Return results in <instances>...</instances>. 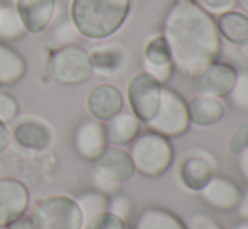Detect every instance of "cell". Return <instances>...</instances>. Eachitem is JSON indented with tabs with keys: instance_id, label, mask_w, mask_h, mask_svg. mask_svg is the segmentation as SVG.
I'll return each instance as SVG.
<instances>
[{
	"instance_id": "cell-29",
	"label": "cell",
	"mask_w": 248,
	"mask_h": 229,
	"mask_svg": "<svg viewBox=\"0 0 248 229\" xmlns=\"http://www.w3.org/2000/svg\"><path fill=\"white\" fill-rule=\"evenodd\" d=\"M19 114V103L9 93L0 91V120L3 123H10Z\"/></svg>"
},
{
	"instance_id": "cell-12",
	"label": "cell",
	"mask_w": 248,
	"mask_h": 229,
	"mask_svg": "<svg viewBox=\"0 0 248 229\" xmlns=\"http://www.w3.org/2000/svg\"><path fill=\"white\" fill-rule=\"evenodd\" d=\"M29 189L17 179H0V229L24 216L29 207Z\"/></svg>"
},
{
	"instance_id": "cell-11",
	"label": "cell",
	"mask_w": 248,
	"mask_h": 229,
	"mask_svg": "<svg viewBox=\"0 0 248 229\" xmlns=\"http://www.w3.org/2000/svg\"><path fill=\"white\" fill-rule=\"evenodd\" d=\"M242 192L243 190L238 187V184L218 173H215L199 190L206 206L219 213H233L242 199Z\"/></svg>"
},
{
	"instance_id": "cell-16",
	"label": "cell",
	"mask_w": 248,
	"mask_h": 229,
	"mask_svg": "<svg viewBox=\"0 0 248 229\" xmlns=\"http://www.w3.org/2000/svg\"><path fill=\"white\" fill-rule=\"evenodd\" d=\"M12 138L16 143L24 150L43 152L52 145L54 140V131L44 120L37 118H29L22 120L14 127Z\"/></svg>"
},
{
	"instance_id": "cell-39",
	"label": "cell",
	"mask_w": 248,
	"mask_h": 229,
	"mask_svg": "<svg viewBox=\"0 0 248 229\" xmlns=\"http://www.w3.org/2000/svg\"><path fill=\"white\" fill-rule=\"evenodd\" d=\"M233 229H248V221H242L240 219L238 223L235 224V228Z\"/></svg>"
},
{
	"instance_id": "cell-30",
	"label": "cell",
	"mask_w": 248,
	"mask_h": 229,
	"mask_svg": "<svg viewBox=\"0 0 248 229\" xmlns=\"http://www.w3.org/2000/svg\"><path fill=\"white\" fill-rule=\"evenodd\" d=\"M186 229H225L211 214L194 213L186 221Z\"/></svg>"
},
{
	"instance_id": "cell-8",
	"label": "cell",
	"mask_w": 248,
	"mask_h": 229,
	"mask_svg": "<svg viewBox=\"0 0 248 229\" xmlns=\"http://www.w3.org/2000/svg\"><path fill=\"white\" fill-rule=\"evenodd\" d=\"M162 86L157 79L147 74L145 71L137 72L132 76L127 85V100L130 110L135 116L140 120V123L147 125L159 110L160 93Z\"/></svg>"
},
{
	"instance_id": "cell-34",
	"label": "cell",
	"mask_w": 248,
	"mask_h": 229,
	"mask_svg": "<svg viewBox=\"0 0 248 229\" xmlns=\"http://www.w3.org/2000/svg\"><path fill=\"white\" fill-rule=\"evenodd\" d=\"M235 157H236V162H235L236 171L242 175V179L248 184V145L242 152H238Z\"/></svg>"
},
{
	"instance_id": "cell-3",
	"label": "cell",
	"mask_w": 248,
	"mask_h": 229,
	"mask_svg": "<svg viewBox=\"0 0 248 229\" xmlns=\"http://www.w3.org/2000/svg\"><path fill=\"white\" fill-rule=\"evenodd\" d=\"M130 158L134 164L135 173H140L149 179H159L174 164V152L170 138H166L155 131L139 133L137 138L130 143Z\"/></svg>"
},
{
	"instance_id": "cell-35",
	"label": "cell",
	"mask_w": 248,
	"mask_h": 229,
	"mask_svg": "<svg viewBox=\"0 0 248 229\" xmlns=\"http://www.w3.org/2000/svg\"><path fill=\"white\" fill-rule=\"evenodd\" d=\"M2 229H36V228H34L32 219L24 214V216H20L19 219L12 221V223L7 224V226H3Z\"/></svg>"
},
{
	"instance_id": "cell-2",
	"label": "cell",
	"mask_w": 248,
	"mask_h": 229,
	"mask_svg": "<svg viewBox=\"0 0 248 229\" xmlns=\"http://www.w3.org/2000/svg\"><path fill=\"white\" fill-rule=\"evenodd\" d=\"M130 10L132 0H71L69 20L79 36L103 41L122 29Z\"/></svg>"
},
{
	"instance_id": "cell-13",
	"label": "cell",
	"mask_w": 248,
	"mask_h": 229,
	"mask_svg": "<svg viewBox=\"0 0 248 229\" xmlns=\"http://www.w3.org/2000/svg\"><path fill=\"white\" fill-rule=\"evenodd\" d=\"M124 110V95L113 85L101 83L90 89L86 96V112L96 121H108Z\"/></svg>"
},
{
	"instance_id": "cell-25",
	"label": "cell",
	"mask_w": 248,
	"mask_h": 229,
	"mask_svg": "<svg viewBox=\"0 0 248 229\" xmlns=\"http://www.w3.org/2000/svg\"><path fill=\"white\" fill-rule=\"evenodd\" d=\"M75 199H76V204L79 206V211H81L83 221H85V223L92 219V217H95V216H98V214L107 213L108 211V196L103 192H100L98 189L83 190V192L78 194Z\"/></svg>"
},
{
	"instance_id": "cell-31",
	"label": "cell",
	"mask_w": 248,
	"mask_h": 229,
	"mask_svg": "<svg viewBox=\"0 0 248 229\" xmlns=\"http://www.w3.org/2000/svg\"><path fill=\"white\" fill-rule=\"evenodd\" d=\"M248 145V121H242L238 127L233 130L232 137L228 142V148L233 155H236L238 152H242Z\"/></svg>"
},
{
	"instance_id": "cell-15",
	"label": "cell",
	"mask_w": 248,
	"mask_h": 229,
	"mask_svg": "<svg viewBox=\"0 0 248 229\" xmlns=\"http://www.w3.org/2000/svg\"><path fill=\"white\" fill-rule=\"evenodd\" d=\"M144 71L154 79L166 85L174 72V64L170 61V53L162 34L152 36L144 46Z\"/></svg>"
},
{
	"instance_id": "cell-26",
	"label": "cell",
	"mask_w": 248,
	"mask_h": 229,
	"mask_svg": "<svg viewBox=\"0 0 248 229\" xmlns=\"http://www.w3.org/2000/svg\"><path fill=\"white\" fill-rule=\"evenodd\" d=\"M226 98L230 100V105L235 110L248 113V69L236 72L233 88Z\"/></svg>"
},
{
	"instance_id": "cell-1",
	"label": "cell",
	"mask_w": 248,
	"mask_h": 229,
	"mask_svg": "<svg viewBox=\"0 0 248 229\" xmlns=\"http://www.w3.org/2000/svg\"><path fill=\"white\" fill-rule=\"evenodd\" d=\"M162 37L166 39L174 69L187 78L218 61L221 37L215 17L196 0L174 2L164 17Z\"/></svg>"
},
{
	"instance_id": "cell-18",
	"label": "cell",
	"mask_w": 248,
	"mask_h": 229,
	"mask_svg": "<svg viewBox=\"0 0 248 229\" xmlns=\"http://www.w3.org/2000/svg\"><path fill=\"white\" fill-rule=\"evenodd\" d=\"M225 103L219 98L196 95L187 101V113H189L191 125L199 128H209L218 125L225 118Z\"/></svg>"
},
{
	"instance_id": "cell-27",
	"label": "cell",
	"mask_w": 248,
	"mask_h": 229,
	"mask_svg": "<svg viewBox=\"0 0 248 229\" xmlns=\"http://www.w3.org/2000/svg\"><path fill=\"white\" fill-rule=\"evenodd\" d=\"M108 213H111L118 219L128 223V219L132 217V213H134V202H132V199L127 194L115 192L111 196H108Z\"/></svg>"
},
{
	"instance_id": "cell-24",
	"label": "cell",
	"mask_w": 248,
	"mask_h": 229,
	"mask_svg": "<svg viewBox=\"0 0 248 229\" xmlns=\"http://www.w3.org/2000/svg\"><path fill=\"white\" fill-rule=\"evenodd\" d=\"M27 34L14 5H0V41L14 43Z\"/></svg>"
},
{
	"instance_id": "cell-32",
	"label": "cell",
	"mask_w": 248,
	"mask_h": 229,
	"mask_svg": "<svg viewBox=\"0 0 248 229\" xmlns=\"http://www.w3.org/2000/svg\"><path fill=\"white\" fill-rule=\"evenodd\" d=\"M78 36H79L78 30L75 29V26H73L69 19L61 22L59 26H56V30H54V34H52V37H54L61 46H69V44H73Z\"/></svg>"
},
{
	"instance_id": "cell-23",
	"label": "cell",
	"mask_w": 248,
	"mask_h": 229,
	"mask_svg": "<svg viewBox=\"0 0 248 229\" xmlns=\"http://www.w3.org/2000/svg\"><path fill=\"white\" fill-rule=\"evenodd\" d=\"M132 229H186V223L166 207H147L139 214Z\"/></svg>"
},
{
	"instance_id": "cell-19",
	"label": "cell",
	"mask_w": 248,
	"mask_h": 229,
	"mask_svg": "<svg viewBox=\"0 0 248 229\" xmlns=\"http://www.w3.org/2000/svg\"><path fill=\"white\" fill-rule=\"evenodd\" d=\"M103 127L107 143L113 145V147H124V145L132 143L137 138V135L140 133L142 123L132 112H124L122 110L113 118L105 121Z\"/></svg>"
},
{
	"instance_id": "cell-9",
	"label": "cell",
	"mask_w": 248,
	"mask_h": 229,
	"mask_svg": "<svg viewBox=\"0 0 248 229\" xmlns=\"http://www.w3.org/2000/svg\"><path fill=\"white\" fill-rule=\"evenodd\" d=\"M218 172V158L208 148H191L177 169L179 184L189 192H199Z\"/></svg>"
},
{
	"instance_id": "cell-7",
	"label": "cell",
	"mask_w": 248,
	"mask_h": 229,
	"mask_svg": "<svg viewBox=\"0 0 248 229\" xmlns=\"http://www.w3.org/2000/svg\"><path fill=\"white\" fill-rule=\"evenodd\" d=\"M49 74L61 85L78 86L88 83L95 71L88 51L76 44H69L61 46L52 53L49 59Z\"/></svg>"
},
{
	"instance_id": "cell-40",
	"label": "cell",
	"mask_w": 248,
	"mask_h": 229,
	"mask_svg": "<svg viewBox=\"0 0 248 229\" xmlns=\"http://www.w3.org/2000/svg\"><path fill=\"white\" fill-rule=\"evenodd\" d=\"M172 2H183V0H172Z\"/></svg>"
},
{
	"instance_id": "cell-5",
	"label": "cell",
	"mask_w": 248,
	"mask_h": 229,
	"mask_svg": "<svg viewBox=\"0 0 248 229\" xmlns=\"http://www.w3.org/2000/svg\"><path fill=\"white\" fill-rule=\"evenodd\" d=\"M31 219L36 229H81L85 223L75 197L62 194L41 199Z\"/></svg>"
},
{
	"instance_id": "cell-4",
	"label": "cell",
	"mask_w": 248,
	"mask_h": 229,
	"mask_svg": "<svg viewBox=\"0 0 248 229\" xmlns=\"http://www.w3.org/2000/svg\"><path fill=\"white\" fill-rule=\"evenodd\" d=\"M95 177L96 189L103 194H115L122 184L128 182L135 175L130 154L122 147L107 145L96 158L90 162Z\"/></svg>"
},
{
	"instance_id": "cell-36",
	"label": "cell",
	"mask_w": 248,
	"mask_h": 229,
	"mask_svg": "<svg viewBox=\"0 0 248 229\" xmlns=\"http://www.w3.org/2000/svg\"><path fill=\"white\" fill-rule=\"evenodd\" d=\"M236 214L242 221H248V189L242 192V199H240L238 206H236Z\"/></svg>"
},
{
	"instance_id": "cell-14",
	"label": "cell",
	"mask_w": 248,
	"mask_h": 229,
	"mask_svg": "<svg viewBox=\"0 0 248 229\" xmlns=\"http://www.w3.org/2000/svg\"><path fill=\"white\" fill-rule=\"evenodd\" d=\"M17 14L29 34H43L56 15V0H14Z\"/></svg>"
},
{
	"instance_id": "cell-20",
	"label": "cell",
	"mask_w": 248,
	"mask_h": 229,
	"mask_svg": "<svg viewBox=\"0 0 248 229\" xmlns=\"http://www.w3.org/2000/svg\"><path fill=\"white\" fill-rule=\"evenodd\" d=\"M216 27L219 37L233 46L245 47L248 46V15L238 10H228L218 15Z\"/></svg>"
},
{
	"instance_id": "cell-10",
	"label": "cell",
	"mask_w": 248,
	"mask_h": 229,
	"mask_svg": "<svg viewBox=\"0 0 248 229\" xmlns=\"http://www.w3.org/2000/svg\"><path fill=\"white\" fill-rule=\"evenodd\" d=\"M236 72V68L230 62L215 61L193 78L194 89L198 95L223 100L232 91Z\"/></svg>"
},
{
	"instance_id": "cell-17",
	"label": "cell",
	"mask_w": 248,
	"mask_h": 229,
	"mask_svg": "<svg viewBox=\"0 0 248 229\" xmlns=\"http://www.w3.org/2000/svg\"><path fill=\"white\" fill-rule=\"evenodd\" d=\"M105 127L101 121L85 120L78 125L75 131V150L83 160L92 162L107 148Z\"/></svg>"
},
{
	"instance_id": "cell-38",
	"label": "cell",
	"mask_w": 248,
	"mask_h": 229,
	"mask_svg": "<svg viewBox=\"0 0 248 229\" xmlns=\"http://www.w3.org/2000/svg\"><path fill=\"white\" fill-rule=\"evenodd\" d=\"M236 3L242 7L243 14H247V15H248V0H236Z\"/></svg>"
},
{
	"instance_id": "cell-33",
	"label": "cell",
	"mask_w": 248,
	"mask_h": 229,
	"mask_svg": "<svg viewBox=\"0 0 248 229\" xmlns=\"http://www.w3.org/2000/svg\"><path fill=\"white\" fill-rule=\"evenodd\" d=\"M235 3H236V0H199V5H201L206 12L211 14V15L213 14L219 15V14H223V12L233 10Z\"/></svg>"
},
{
	"instance_id": "cell-28",
	"label": "cell",
	"mask_w": 248,
	"mask_h": 229,
	"mask_svg": "<svg viewBox=\"0 0 248 229\" xmlns=\"http://www.w3.org/2000/svg\"><path fill=\"white\" fill-rule=\"evenodd\" d=\"M81 229H128V226L125 221L118 219L117 216L107 211V213H101L98 216L92 217L90 221H86Z\"/></svg>"
},
{
	"instance_id": "cell-22",
	"label": "cell",
	"mask_w": 248,
	"mask_h": 229,
	"mask_svg": "<svg viewBox=\"0 0 248 229\" xmlns=\"http://www.w3.org/2000/svg\"><path fill=\"white\" fill-rule=\"evenodd\" d=\"M90 59H92L93 71L100 76H115L122 71L125 64V51L124 47L115 46V44H107V46H98L90 51Z\"/></svg>"
},
{
	"instance_id": "cell-37",
	"label": "cell",
	"mask_w": 248,
	"mask_h": 229,
	"mask_svg": "<svg viewBox=\"0 0 248 229\" xmlns=\"http://www.w3.org/2000/svg\"><path fill=\"white\" fill-rule=\"evenodd\" d=\"M9 143H10V130L7 127V123H3L0 120V154H3L7 150Z\"/></svg>"
},
{
	"instance_id": "cell-6",
	"label": "cell",
	"mask_w": 248,
	"mask_h": 229,
	"mask_svg": "<svg viewBox=\"0 0 248 229\" xmlns=\"http://www.w3.org/2000/svg\"><path fill=\"white\" fill-rule=\"evenodd\" d=\"M150 131L162 135L166 138H177L187 133L191 127L187 101L169 86H162L160 103L155 116L147 123Z\"/></svg>"
},
{
	"instance_id": "cell-21",
	"label": "cell",
	"mask_w": 248,
	"mask_h": 229,
	"mask_svg": "<svg viewBox=\"0 0 248 229\" xmlns=\"http://www.w3.org/2000/svg\"><path fill=\"white\" fill-rule=\"evenodd\" d=\"M27 72V62L22 54L0 41V86L17 85Z\"/></svg>"
}]
</instances>
